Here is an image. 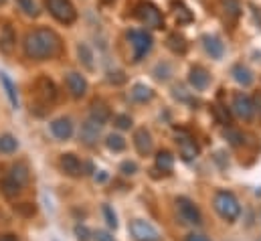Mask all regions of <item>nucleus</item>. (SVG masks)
Returning a JSON list of instances; mask_svg holds the SVG:
<instances>
[{"label": "nucleus", "mask_w": 261, "mask_h": 241, "mask_svg": "<svg viewBox=\"0 0 261 241\" xmlns=\"http://www.w3.org/2000/svg\"><path fill=\"white\" fill-rule=\"evenodd\" d=\"M24 55L33 61H47L53 59L61 53V47H63V41L61 37L51 31V29H35V31H29L27 37H24Z\"/></svg>", "instance_id": "nucleus-1"}, {"label": "nucleus", "mask_w": 261, "mask_h": 241, "mask_svg": "<svg viewBox=\"0 0 261 241\" xmlns=\"http://www.w3.org/2000/svg\"><path fill=\"white\" fill-rule=\"evenodd\" d=\"M213 207H215V211L219 213V217L225 219L227 223L237 221L239 215H241V205H239L237 197H235L231 190H227V188H219V190L215 192V197H213Z\"/></svg>", "instance_id": "nucleus-2"}, {"label": "nucleus", "mask_w": 261, "mask_h": 241, "mask_svg": "<svg viewBox=\"0 0 261 241\" xmlns=\"http://www.w3.org/2000/svg\"><path fill=\"white\" fill-rule=\"evenodd\" d=\"M126 39L132 43V49H134V63H140L150 51H152V45H154V39L148 31H140V29H132L126 33Z\"/></svg>", "instance_id": "nucleus-3"}, {"label": "nucleus", "mask_w": 261, "mask_h": 241, "mask_svg": "<svg viewBox=\"0 0 261 241\" xmlns=\"http://www.w3.org/2000/svg\"><path fill=\"white\" fill-rule=\"evenodd\" d=\"M136 16L150 29H164V14L150 0H142L136 4Z\"/></svg>", "instance_id": "nucleus-4"}, {"label": "nucleus", "mask_w": 261, "mask_h": 241, "mask_svg": "<svg viewBox=\"0 0 261 241\" xmlns=\"http://www.w3.org/2000/svg\"><path fill=\"white\" fill-rule=\"evenodd\" d=\"M45 6L51 16L61 25H73L77 20V10L71 0H45Z\"/></svg>", "instance_id": "nucleus-5"}, {"label": "nucleus", "mask_w": 261, "mask_h": 241, "mask_svg": "<svg viewBox=\"0 0 261 241\" xmlns=\"http://www.w3.org/2000/svg\"><path fill=\"white\" fill-rule=\"evenodd\" d=\"M176 207H178V213H180V217H182V221H185V223L195 225V227L202 225L200 209L196 207L189 197H178V199H176Z\"/></svg>", "instance_id": "nucleus-6"}, {"label": "nucleus", "mask_w": 261, "mask_h": 241, "mask_svg": "<svg viewBox=\"0 0 261 241\" xmlns=\"http://www.w3.org/2000/svg\"><path fill=\"white\" fill-rule=\"evenodd\" d=\"M130 233L134 241H160V233L154 225L144 219H134L130 223Z\"/></svg>", "instance_id": "nucleus-7"}, {"label": "nucleus", "mask_w": 261, "mask_h": 241, "mask_svg": "<svg viewBox=\"0 0 261 241\" xmlns=\"http://www.w3.org/2000/svg\"><path fill=\"white\" fill-rule=\"evenodd\" d=\"M35 89H37V98H39V102H41L43 106H51V104L57 100V95H59L55 81L49 79V77H45V75H41V77L37 79Z\"/></svg>", "instance_id": "nucleus-8"}, {"label": "nucleus", "mask_w": 261, "mask_h": 241, "mask_svg": "<svg viewBox=\"0 0 261 241\" xmlns=\"http://www.w3.org/2000/svg\"><path fill=\"white\" fill-rule=\"evenodd\" d=\"M233 112L237 114V118L249 122L251 118H253V114H255V106H253V100H251L247 93H243V91H237V93L233 95Z\"/></svg>", "instance_id": "nucleus-9"}, {"label": "nucleus", "mask_w": 261, "mask_h": 241, "mask_svg": "<svg viewBox=\"0 0 261 241\" xmlns=\"http://www.w3.org/2000/svg\"><path fill=\"white\" fill-rule=\"evenodd\" d=\"M176 144L180 148V156L185 160H195L198 156V146L187 130H176Z\"/></svg>", "instance_id": "nucleus-10"}, {"label": "nucleus", "mask_w": 261, "mask_h": 241, "mask_svg": "<svg viewBox=\"0 0 261 241\" xmlns=\"http://www.w3.org/2000/svg\"><path fill=\"white\" fill-rule=\"evenodd\" d=\"M65 83H67L69 93H71L75 100H79V98H83V95L87 93V79H85L81 73H77V71L67 73Z\"/></svg>", "instance_id": "nucleus-11"}, {"label": "nucleus", "mask_w": 261, "mask_h": 241, "mask_svg": "<svg viewBox=\"0 0 261 241\" xmlns=\"http://www.w3.org/2000/svg\"><path fill=\"white\" fill-rule=\"evenodd\" d=\"M99 134H101V124L95 122L93 118H89V120L81 126V136L79 138H81V142L85 146H93V144H97Z\"/></svg>", "instance_id": "nucleus-12"}, {"label": "nucleus", "mask_w": 261, "mask_h": 241, "mask_svg": "<svg viewBox=\"0 0 261 241\" xmlns=\"http://www.w3.org/2000/svg\"><path fill=\"white\" fill-rule=\"evenodd\" d=\"M134 146L138 150V154L146 156L152 152V146H154V140H152V134L146 130V128H138L134 132Z\"/></svg>", "instance_id": "nucleus-13"}, {"label": "nucleus", "mask_w": 261, "mask_h": 241, "mask_svg": "<svg viewBox=\"0 0 261 241\" xmlns=\"http://www.w3.org/2000/svg\"><path fill=\"white\" fill-rule=\"evenodd\" d=\"M189 83L195 87L196 91H202V89L208 87L211 75H208V71H206L202 65H195V67H191V71H189Z\"/></svg>", "instance_id": "nucleus-14"}, {"label": "nucleus", "mask_w": 261, "mask_h": 241, "mask_svg": "<svg viewBox=\"0 0 261 241\" xmlns=\"http://www.w3.org/2000/svg\"><path fill=\"white\" fill-rule=\"evenodd\" d=\"M63 173L69 175V177H81L83 175V166L79 162V158L73 154V152H67V154H61V160H59Z\"/></svg>", "instance_id": "nucleus-15"}, {"label": "nucleus", "mask_w": 261, "mask_h": 241, "mask_svg": "<svg viewBox=\"0 0 261 241\" xmlns=\"http://www.w3.org/2000/svg\"><path fill=\"white\" fill-rule=\"evenodd\" d=\"M170 8H172V14H174V18H176L178 25H191V22L195 20L193 10H191L182 0H172V2H170Z\"/></svg>", "instance_id": "nucleus-16"}, {"label": "nucleus", "mask_w": 261, "mask_h": 241, "mask_svg": "<svg viewBox=\"0 0 261 241\" xmlns=\"http://www.w3.org/2000/svg\"><path fill=\"white\" fill-rule=\"evenodd\" d=\"M202 47H204V51L213 57V59H221L223 55H225V45L221 43V39L219 37H215V35H202Z\"/></svg>", "instance_id": "nucleus-17"}, {"label": "nucleus", "mask_w": 261, "mask_h": 241, "mask_svg": "<svg viewBox=\"0 0 261 241\" xmlns=\"http://www.w3.org/2000/svg\"><path fill=\"white\" fill-rule=\"evenodd\" d=\"M51 132L57 140H69L73 136V122L69 118H57L51 122Z\"/></svg>", "instance_id": "nucleus-18"}, {"label": "nucleus", "mask_w": 261, "mask_h": 241, "mask_svg": "<svg viewBox=\"0 0 261 241\" xmlns=\"http://www.w3.org/2000/svg\"><path fill=\"white\" fill-rule=\"evenodd\" d=\"M14 47H16V35H14V31H12V27H2V31H0V51L4 53V55H12V51H14Z\"/></svg>", "instance_id": "nucleus-19"}, {"label": "nucleus", "mask_w": 261, "mask_h": 241, "mask_svg": "<svg viewBox=\"0 0 261 241\" xmlns=\"http://www.w3.org/2000/svg\"><path fill=\"white\" fill-rule=\"evenodd\" d=\"M231 75H233V79H235L239 85H243V87H249V85L253 83V73H251V69H249V67H245L243 63L233 65Z\"/></svg>", "instance_id": "nucleus-20"}, {"label": "nucleus", "mask_w": 261, "mask_h": 241, "mask_svg": "<svg viewBox=\"0 0 261 241\" xmlns=\"http://www.w3.org/2000/svg\"><path fill=\"white\" fill-rule=\"evenodd\" d=\"M20 190H22V184L16 182L12 177H6V179L0 181V192H2V197L8 199V201H14V199L20 195Z\"/></svg>", "instance_id": "nucleus-21"}, {"label": "nucleus", "mask_w": 261, "mask_h": 241, "mask_svg": "<svg viewBox=\"0 0 261 241\" xmlns=\"http://www.w3.org/2000/svg\"><path fill=\"white\" fill-rule=\"evenodd\" d=\"M166 47H168L174 55H185L187 49H189V43H187V39H185L180 33H170L168 39H166Z\"/></svg>", "instance_id": "nucleus-22"}, {"label": "nucleus", "mask_w": 261, "mask_h": 241, "mask_svg": "<svg viewBox=\"0 0 261 241\" xmlns=\"http://www.w3.org/2000/svg\"><path fill=\"white\" fill-rule=\"evenodd\" d=\"M0 81H2V87H4V91H6V98H8L10 106H12L14 110H18V93H16V85L12 83V79H10L4 71L0 73Z\"/></svg>", "instance_id": "nucleus-23"}, {"label": "nucleus", "mask_w": 261, "mask_h": 241, "mask_svg": "<svg viewBox=\"0 0 261 241\" xmlns=\"http://www.w3.org/2000/svg\"><path fill=\"white\" fill-rule=\"evenodd\" d=\"M152 98H154V91H152V87H148L146 83H136V85L132 87V100H134V102H138V104H148V102H152Z\"/></svg>", "instance_id": "nucleus-24"}, {"label": "nucleus", "mask_w": 261, "mask_h": 241, "mask_svg": "<svg viewBox=\"0 0 261 241\" xmlns=\"http://www.w3.org/2000/svg\"><path fill=\"white\" fill-rule=\"evenodd\" d=\"M91 118L103 126L106 122L112 118V112H110L108 104H103V102H93V104H91Z\"/></svg>", "instance_id": "nucleus-25"}, {"label": "nucleus", "mask_w": 261, "mask_h": 241, "mask_svg": "<svg viewBox=\"0 0 261 241\" xmlns=\"http://www.w3.org/2000/svg\"><path fill=\"white\" fill-rule=\"evenodd\" d=\"M156 166L162 171V173H172V168H174V156H172V152H168V150H160L158 154H156Z\"/></svg>", "instance_id": "nucleus-26"}, {"label": "nucleus", "mask_w": 261, "mask_h": 241, "mask_svg": "<svg viewBox=\"0 0 261 241\" xmlns=\"http://www.w3.org/2000/svg\"><path fill=\"white\" fill-rule=\"evenodd\" d=\"M77 55H79V61H81V65H83L87 71H93V69H95V65H93V53H91L89 45H85V43H79V45H77Z\"/></svg>", "instance_id": "nucleus-27"}, {"label": "nucleus", "mask_w": 261, "mask_h": 241, "mask_svg": "<svg viewBox=\"0 0 261 241\" xmlns=\"http://www.w3.org/2000/svg\"><path fill=\"white\" fill-rule=\"evenodd\" d=\"M18 148V140L12 134H2L0 136V152L2 154H12Z\"/></svg>", "instance_id": "nucleus-28"}, {"label": "nucleus", "mask_w": 261, "mask_h": 241, "mask_svg": "<svg viewBox=\"0 0 261 241\" xmlns=\"http://www.w3.org/2000/svg\"><path fill=\"white\" fill-rule=\"evenodd\" d=\"M221 4H223L225 14L231 20H237L241 16V4H239V0H221Z\"/></svg>", "instance_id": "nucleus-29"}, {"label": "nucleus", "mask_w": 261, "mask_h": 241, "mask_svg": "<svg viewBox=\"0 0 261 241\" xmlns=\"http://www.w3.org/2000/svg\"><path fill=\"white\" fill-rule=\"evenodd\" d=\"M10 177H12V179H14L16 182H20V184H27V182L31 181V175H29V166H27V164H22V162L14 164V166H12V173H10Z\"/></svg>", "instance_id": "nucleus-30"}, {"label": "nucleus", "mask_w": 261, "mask_h": 241, "mask_svg": "<svg viewBox=\"0 0 261 241\" xmlns=\"http://www.w3.org/2000/svg\"><path fill=\"white\" fill-rule=\"evenodd\" d=\"M106 146H108L110 150H114V152H124V150H126V140H124V136H120V134H110V136L106 138Z\"/></svg>", "instance_id": "nucleus-31"}, {"label": "nucleus", "mask_w": 261, "mask_h": 241, "mask_svg": "<svg viewBox=\"0 0 261 241\" xmlns=\"http://www.w3.org/2000/svg\"><path fill=\"white\" fill-rule=\"evenodd\" d=\"M213 114H215V118H217V122H219L221 126H227V128L231 126V114H229L227 108L215 104V106H213Z\"/></svg>", "instance_id": "nucleus-32"}, {"label": "nucleus", "mask_w": 261, "mask_h": 241, "mask_svg": "<svg viewBox=\"0 0 261 241\" xmlns=\"http://www.w3.org/2000/svg\"><path fill=\"white\" fill-rule=\"evenodd\" d=\"M18 2V8L27 14V16H39V8H37V4H35V0H16Z\"/></svg>", "instance_id": "nucleus-33"}, {"label": "nucleus", "mask_w": 261, "mask_h": 241, "mask_svg": "<svg viewBox=\"0 0 261 241\" xmlns=\"http://www.w3.org/2000/svg\"><path fill=\"white\" fill-rule=\"evenodd\" d=\"M14 211L20 217H33L37 213V207L33 203H18V205H14Z\"/></svg>", "instance_id": "nucleus-34"}, {"label": "nucleus", "mask_w": 261, "mask_h": 241, "mask_svg": "<svg viewBox=\"0 0 261 241\" xmlns=\"http://www.w3.org/2000/svg\"><path fill=\"white\" fill-rule=\"evenodd\" d=\"M101 211H103V217H106L108 227H110V229H118V217H116L114 209H112L110 205H103V207H101Z\"/></svg>", "instance_id": "nucleus-35"}, {"label": "nucleus", "mask_w": 261, "mask_h": 241, "mask_svg": "<svg viewBox=\"0 0 261 241\" xmlns=\"http://www.w3.org/2000/svg\"><path fill=\"white\" fill-rule=\"evenodd\" d=\"M108 81H110L112 85H124V83L128 81V77H126L124 71H110V73H108Z\"/></svg>", "instance_id": "nucleus-36"}, {"label": "nucleus", "mask_w": 261, "mask_h": 241, "mask_svg": "<svg viewBox=\"0 0 261 241\" xmlns=\"http://www.w3.org/2000/svg\"><path fill=\"white\" fill-rule=\"evenodd\" d=\"M225 136H227V140H229V142H231L233 146H241V144L245 142V140H243L245 136H243L241 132H237V130H231V128H229L227 132H225Z\"/></svg>", "instance_id": "nucleus-37"}, {"label": "nucleus", "mask_w": 261, "mask_h": 241, "mask_svg": "<svg viewBox=\"0 0 261 241\" xmlns=\"http://www.w3.org/2000/svg\"><path fill=\"white\" fill-rule=\"evenodd\" d=\"M120 173H122L124 177H134V175L138 173V164L132 162V160H124V162L120 164Z\"/></svg>", "instance_id": "nucleus-38"}, {"label": "nucleus", "mask_w": 261, "mask_h": 241, "mask_svg": "<svg viewBox=\"0 0 261 241\" xmlns=\"http://www.w3.org/2000/svg\"><path fill=\"white\" fill-rule=\"evenodd\" d=\"M114 124H116L120 130H130L132 118L128 116V114H120V116H116V118H114Z\"/></svg>", "instance_id": "nucleus-39"}, {"label": "nucleus", "mask_w": 261, "mask_h": 241, "mask_svg": "<svg viewBox=\"0 0 261 241\" xmlns=\"http://www.w3.org/2000/svg\"><path fill=\"white\" fill-rule=\"evenodd\" d=\"M75 237L79 241H89L91 239V231L85 225H75Z\"/></svg>", "instance_id": "nucleus-40"}, {"label": "nucleus", "mask_w": 261, "mask_h": 241, "mask_svg": "<svg viewBox=\"0 0 261 241\" xmlns=\"http://www.w3.org/2000/svg\"><path fill=\"white\" fill-rule=\"evenodd\" d=\"M91 237H93L95 241H116L110 233H108V231H101V229L93 231V233H91Z\"/></svg>", "instance_id": "nucleus-41"}, {"label": "nucleus", "mask_w": 261, "mask_h": 241, "mask_svg": "<svg viewBox=\"0 0 261 241\" xmlns=\"http://www.w3.org/2000/svg\"><path fill=\"white\" fill-rule=\"evenodd\" d=\"M185 241H211V239L206 235H202V233H191V235H187Z\"/></svg>", "instance_id": "nucleus-42"}, {"label": "nucleus", "mask_w": 261, "mask_h": 241, "mask_svg": "<svg viewBox=\"0 0 261 241\" xmlns=\"http://www.w3.org/2000/svg\"><path fill=\"white\" fill-rule=\"evenodd\" d=\"M253 106H255V110L259 112V116H261V93H257V95H255V100H253Z\"/></svg>", "instance_id": "nucleus-43"}, {"label": "nucleus", "mask_w": 261, "mask_h": 241, "mask_svg": "<svg viewBox=\"0 0 261 241\" xmlns=\"http://www.w3.org/2000/svg\"><path fill=\"white\" fill-rule=\"evenodd\" d=\"M0 241H18V239H16V235H10V233H4V235H0Z\"/></svg>", "instance_id": "nucleus-44"}, {"label": "nucleus", "mask_w": 261, "mask_h": 241, "mask_svg": "<svg viewBox=\"0 0 261 241\" xmlns=\"http://www.w3.org/2000/svg\"><path fill=\"white\" fill-rule=\"evenodd\" d=\"M95 181H99V182L108 181V175H106V173H101V175H99V177H95Z\"/></svg>", "instance_id": "nucleus-45"}, {"label": "nucleus", "mask_w": 261, "mask_h": 241, "mask_svg": "<svg viewBox=\"0 0 261 241\" xmlns=\"http://www.w3.org/2000/svg\"><path fill=\"white\" fill-rule=\"evenodd\" d=\"M101 2H103V4H112L114 0H101Z\"/></svg>", "instance_id": "nucleus-46"}, {"label": "nucleus", "mask_w": 261, "mask_h": 241, "mask_svg": "<svg viewBox=\"0 0 261 241\" xmlns=\"http://www.w3.org/2000/svg\"><path fill=\"white\" fill-rule=\"evenodd\" d=\"M4 2H6V0H0V4H4Z\"/></svg>", "instance_id": "nucleus-47"}]
</instances>
